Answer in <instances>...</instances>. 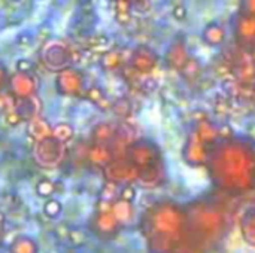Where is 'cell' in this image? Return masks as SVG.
Listing matches in <instances>:
<instances>
[{
    "instance_id": "cell-9",
    "label": "cell",
    "mask_w": 255,
    "mask_h": 253,
    "mask_svg": "<svg viewBox=\"0 0 255 253\" xmlns=\"http://www.w3.org/2000/svg\"><path fill=\"white\" fill-rule=\"evenodd\" d=\"M15 69H16V72H21V73H34V72H33V70H34V64H33L30 60H27V58H19V60H16Z\"/></svg>"
},
{
    "instance_id": "cell-8",
    "label": "cell",
    "mask_w": 255,
    "mask_h": 253,
    "mask_svg": "<svg viewBox=\"0 0 255 253\" xmlns=\"http://www.w3.org/2000/svg\"><path fill=\"white\" fill-rule=\"evenodd\" d=\"M67 239H69V242H70L73 246H82V245L85 243V240H87L84 231H81V230H70Z\"/></svg>"
},
{
    "instance_id": "cell-13",
    "label": "cell",
    "mask_w": 255,
    "mask_h": 253,
    "mask_svg": "<svg viewBox=\"0 0 255 253\" xmlns=\"http://www.w3.org/2000/svg\"><path fill=\"white\" fill-rule=\"evenodd\" d=\"M173 16H175L176 19H184V18L187 16V10H185V7H184V6H178V7H175V9H173Z\"/></svg>"
},
{
    "instance_id": "cell-2",
    "label": "cell",
    "mask_w": 255,
    "mask_h": 253,
    "mask_svg": "<svg viewBox=\"0 0 255 253\" xmlns=\"http://www.w3.org/2000/svg\"><path fill=\"white\" fill-rule=\"evenodd\" d=\"M9 253H39V246L34 239L28 236H18L10 243Z\"/></svg>"
},
{
    "instance_id": "cell-11",
    "label": "cell",
    "mask_w": 255,
    "mask_h": 253,
    "mask_svg": "<svg viewBox=\"0 0 255 253\" xmlns=\"http://www.w3.org/2000/svg\"><path fill=\"white\" fill-rule=\"evenodd\" d=\"M120 197L123 201H127V203H133L136 200V189L133 186H124L120 192Z\"/></svg>"
},
{
    "instance_id": "cell-5",
    "label": "cell",
    "mask_w": 255,
    "mask_h": 253,
    "mask_svg": "<svg viewBox=\"0 0 255 253\" xmlns=\"http://www.w3.org/2000/svg\"><path fill=\"white\" fill-rule=\"evenodd\" d=\"M46 131H48V130H46L43 121L37 119L36 116L31 118V119L28 121V134L33 136L34 139H37V140L45 139V137H46V134H45Z\"/></svg>"
},
{
    "instance_id": "cell-1",
    "label": "cell",
    "mask_w": 255,
    "mask_h": 253,
    "mask_svg": "<svg viewBox=\"0 0 255 253\" xmlns=\"http://www.w3.org/2000/svg\"><path fill=\"white\" fill-rule=\"evenodd\" d=\"M9 89L15 98H28L36 94L37 78L34 73H21L15 72L9 79Z\"/></svg>"
},
{
    "instance_id": "cell-7",
    "label": "cell",
    "mask_w": 255,
    "mask_h": 253,
    "mask_svg": "<svg viewBox=\"0 0 255 253\" xmlns=\"http://www.w3.org/2000/svg\"><path fill=\"white\" fill-rule=\"evenodd\" d=\"M131 203H127V201H120L118 204H115V207H114V213H115V216H117V219L118 221H128L130 218H131V206H130Z\"/></svg>"
},
{
    "instance_id": "cell-6",
    "label": "cell",
    "mask_w": 255,
    "mask_h": 253,
    "mask_svg": "<svg viewBox=\"0 0 255 253\" xmlns=\"http://www.w3.org/2000/svg\"><path fill=\"white\" fill-rule=\"evenodd\" d=\"M97 227L103 233H112L117 227V219L111 213H102L97 221Z\"/></svg>"
},
{
    "instance_id": "cell-4",
    "label": "cell",
    "mask_w": 255,
    "mask_h": 253,
    "mask_svg": "<svg viewBox=\"0 0 255 253\" xmlns=\"http://www.w3.org/2000/svg\"><path fill=\"white\" fill-rule=\"evenodd\" d=\"M34 189L40 198H51L55 194V183L49 179H40Z\"/></svg>"
},
{
    "instance_id": "cell-3",
    "label": "cell",
    "mask_w": 255,
    "mask_h": 253,
    "mask_svg": "<svg viewBox=\"0 0 255 253\" xmlns=\"http://www.w3.org/2000/svg\"><path fill=\"white\" fill-rule=\"evenodd\" d=\"M43 215L49 219H57L61 212H63V204L57 200V198H46V201L43 203Z\"/></svg>"
},
{
    "instance_id": "cell-12",
    "label": "cell",
    "mask_w": 255,
    "mask_h": 253,
    "mask_svg": "<svg viewBox=\"0 0 255 253\" xmlns=\"http://www.w3.org/2000/svg\"><path fill=\"white\" fill-rule=\"evenodd\" d=\"M9 79H10V75L7 72V67L4 66V63L0 61V91H3L4 88H9Z\"/></svg>"
},
{
    "instance_id": "cell-14",
    "label": "cell",
    "mask_w": 255,
    "mask_h": 253,
    "mask_svg": "<svg viewBox=\"0 0 255 253\" xmlns=\"http://www.w3.org/2000/svg\"><path fill=\"white\" fill-rule=\"evenodd\" d=\"M3 225H4V215L0 212V231H1V228H3Z\"/></svg>"
},
{
    "instance_id": "cell-10",
    "label": "cell",
    "mask_w": 255,
    "mask_h": 253,
    "mask_svg": "<svg viewBox=\"0 0 255 253\" xmlns=\"http://www.w3.org/2000/svg\"><path fill=\"white\" fill-rule=\"evenodd\" d=\"M66 131H72L67 124H58L52 128V136L57 137V140H66L70 137V134H66Z\"/></svg>"
}]
</instances>
